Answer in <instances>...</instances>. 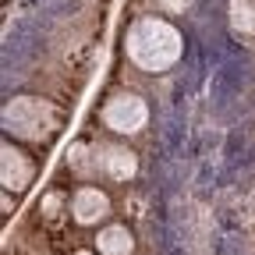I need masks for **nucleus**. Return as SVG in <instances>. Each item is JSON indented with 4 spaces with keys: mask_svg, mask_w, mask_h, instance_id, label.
<instances>
[{
    "mask_svg": "<svg viewBox=\"0 0 255 255\" xmlns=\"http://www.w3.org/2000/svg\"><path fill=\"white\" fill-rule=\"evenodd\" d=\"M128 57L142 71H167L181 57V32L163 18H142L128 32Z\"/></svg>",
    "mask_w": 255,
    "mask_h": 255,
    "instance_id": "obj_1",
    "label": "nucleus"
},
{
    "mask_svg": "<svg viewBox=\"0 0 255 255\" xmlns=\"http://www.w3.org/2000/svg\"><path fill=\"white\" fill-rule=\"evenodd\" d=\"M4 128L25 142H43L57 128V110L53 103L36 100V96H18L4 107Z\"/></svg>",
    "mask_w": 255,
    "mask_h": 255,
    "instance_id": "obj_2",
    "label": "nucleus"
},
{
    "mask_svg": "<svg viewBox=\"0 0 255 255\" xmlns=\"http://www.w3.org/2000/svg\"><path fill=\"white\" fill-rule=\"evenodd\" d=\"M103 121H107V128H114L117 135H138L145 128V121H149V107L138 100V96L121 92V96H114V100L107 103Z\"/></svg>",
    "mask_w": 255,
    "mask_h": 255,
    "instance_id": "obj_3",
    "label": "nucleus"
},
{
    "mask_svg": "<svg viewBox=\"0 0 255 255\" xmlns=\"http://www.w3.org/2000/svg\"><path fill=\"white\" fill-rule=\"evenodd\" d=\"M0 181H4L7 191H21V188L32 184V163H28L14 145L0 149Z\"/></svg>",
    "mask_w": 255,
    "mask_h": 255,
    "instance_id": "obj_4",
    "label": "nucleus"
},
{
    "mask_svg": "<svg viewBox=\"0 0 255 255\" xmlns=\"http://www.w3.org/2000/svg\"><path fill=\"white\" fill-rule=\"evenodd\" d=\"M71 213H75L78 223H96V220H103L110 213V199L100 188H82L75 195V202H71Z\"/></svg>",
    "mask_w": 255,
    "mask_h": 255,
    "instance_id": "obj_5",
    "label": "nucleus"
},
{
    "mask_svg": "<svg viewBox=\"0 0 255 255\" xmlns=\"http://www.w3.org/2000/svg\"><path fill=\"white\" fill-rule=\"evenodd\" d=\"M100 170L114 181H128V177H135L138 159H135V152H128L121 145H110V149H100Z\"/></svg>",
    "mask_w": 255,
    "mask_h": 255,
    "instance_id": "obj_6",
    "label": "nucleus"
},
{
    "mask_svg": "<svg viewBox=\"0 0 255 255\" xmlns=\"http://www.w3.org/2000/svg\"><path fill=\"white\" fill-rule=\"evenodd\" d=\"M135 238L128 227H107L100 231V255H131Z\"/></svg>",
    "mask_w": 255,
    "mask_h": 255,
    "instance_id": "obj_7",
    "label": "nucleus"
},
{
    "mask_svg": "<svg viewBox=\"0 0 255 255\" xmlns=\"http://www.w3.org/2000/svg\"><path fill=\"white\" fill-rule=\"evenodd\" d=\"M231 25L238 32H255V11H252L248 0H234L231 4Z\"/></svg>",
    "mask_w": 255,
    "mask_h": 255,
    "instance_id": "obj_8",
    "label": "nucleus"
},
{
    "mask_svg": "<svg viewBox=\"0 0 255 255\" xmlns=\"http://www.w3.org/2000/svg\"><path fill=\"white\" fill-rule=\"evenodd\" d=\"M75 255H92V252H75Z\"/></svg>",
    "mask_w": 255,
    "mask_h": 255,
    "instance_id": "obj_9",
    "label": "nucleus"
}]
</instances>
